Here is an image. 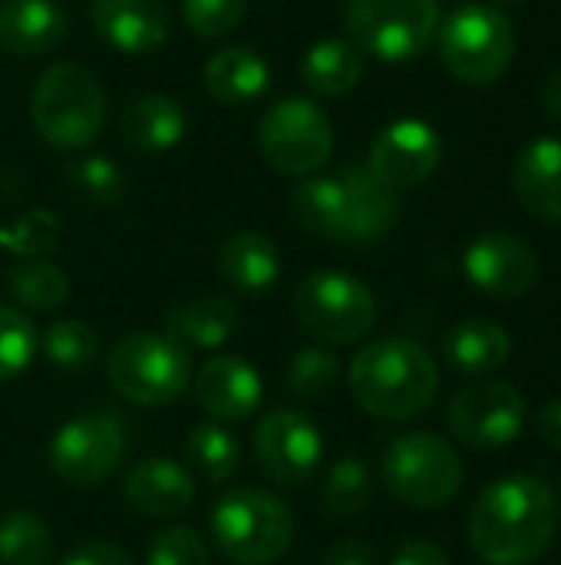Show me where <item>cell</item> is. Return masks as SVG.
Returning <instances> with one entry per match:
<instances>
[{"label": "cell", "mask_w": 561, "mask_h": 565, "mask_svg": "<svg viewBox=\"0 0 561 565\" xmlns=\"http://www.w3.org/2000/svg\"><path fill=\"white\" fill-rule=\"evenodd\" d=\"M374 500V473L360 457H341L331 463L324 487H321V503L331 516H360Z\"/></svg>", "instance_id": "1f68e13d"}, {"label": "cell", "mask_w": 561, "mask_h": 565, "mask_svg": "<svg viewBox=\"0 0 561 565\" xmlns=\"http://www.w3.org/2000/svg\"><path fill=\"white\" fill-rule=\"evenodd\" d=\"M337 381H341V361H337V354H331L321 344L301 348L288 361V371H284V391L301 401L331 394L337 387Z\"/></svg>", "instance_id": "836d02e7"}, {"label": "cell", "mask_w": 561, "mask_h": 565, "mask_svg": "<svg viewBox=\"0 0 561 565\" xmlns=\"http://www.w3.org/2000/svg\"><path fill=\"white\" fill-rule=\"evenodd\" d=\"M238 328V308L225 295H202L192 301H179L165 315V334L182 348L215 351Z\"/></svg>", "instance_id": "cb8c5ba5"}, {"label": "cell", "mask_w": 561, "mask_h": 565, "mask_svg": "<svg viewBox=\"0 0 561 565\" xmlns=\"http://www.w3.org/2000/svg\"><path fill=\"white\" fill-rule=\"evenodd\" d=\"M30 116L36 132L56 149L89 146L106 119V96L99 79L79 63H53L40 73L30 93Z\"/></svg>", "instance_id": "277c9868"}, {"label": "cell", "mask_w": 561, "mask_h": 565, "mask_svg": "<svg viewBox=\"0 0 561 565\" xmlns=\"http://www.w3.org/2000/svg\"><path fill=\"white\" fill-rule=\"evenodd\" d=\"M513 354V338L499 321L466 318L443 338L446 364L463 377H486L499 371Z\"/></svg>", "instance_id": "603a6c76"}, {"label": "cell", "mask_w": 561, "mask_h": 565, "mask_svg": "<svg viewBox=\"0 0 561 565\" xmlns=\"http://www.w3.org/2000/svg\"><path fill=\"white\" fill-rule=\"evenodd\" d=\"M390 565H450V556L433 540H410L393 553Z\"/></svg>", "instance_id": "b9f144b4"}, {"label": "cell", "mask_w": 561, "mask_h": 565, "mask_svg": "<svg viewBox=\"0 0 561 565\" xmlns=\"http://www.w3.org/2000/svg\"><path fill=\"white\" fill-rule=\"evenodd\" d=\"M66 13L56 0H3L0 50L13 56H40L66 40Z\"/></svg>", "instance_id": "d6986e66"}, {"label": "cell", "mask_w": 561, "mask_h": 565, "mask_svg": "<svg viewBox=\"0 0 561 565\" xmlns=\"http://www.w3.org/2000/svg\"><path fill=\"white\" fill-rule=\"evenodd\" d=\"M248 0H182V13L188 30L198 36H222L231 33L245 17Z\"/></svg>", "instance_id": "f35d334b"}, {"label": "cell", "mask_w": 561, "mask_h": 565, "mask_svg": "<svg viewBox=\"0 0 561 565\" xmlns=\"http://www.w3.org/2000/svg\"><path fill=\"white\" fill-rule=\"evenodd\" d=\"M350 40L387 63L417 60L440 33L436 0H347Z\"/></svg>", "instance_id": "9c48e42d"}, {"label": "cell", "mask_w": 561, "mask_h": 565, "mask_svg": "<svg viewBox=\"0 0 561 565\" xmlns=\"http://www.w3.org/2000/svg\"><path fill=\"white\" fill-rule=\"evenodd\" d=\"M7 288L13 301L26 311H53L69 298V281L60 265L43 258H23L7 271Z\"/></svg>", "instance_id": "f546056e"}, {"label": "cell", "mask_w": 561, "mask_h": 565, "mask_svg": "<svg viewBox=\"0 0 561 565\" xmlns=\"http://www.w3.org/2000/svg\"><path fill=\"white\" fill-rule=\"evenodd\" d=\"M291 308L298 324L321 344H354L377 321V301L370 288L337 268L301 278Z\"/></svg>", "instance_id": "ba28073f"}, {"label": "cell", "mask_w": 561, "mask_h": 565, "mask_svg": "<svg viewBox=\"0 0 561 565\" xmlns=\"http://www.w3.org/2000/svg\"><path fill=\"white\" fill-rule=\"evenodd\" d=\"M440 56L446 70L470 86H489L506 76L516 56V30L493 3H466L440 23Z\"/></svg>", "instance_id": "52a82bcc"}, {"label": "cell", "mask_w": 561, "mask_h": 565, "mask_svg": "<svg viewBox=\"0 0 561 565\" xmlns=\"http://www.w3.org/2000/svg\"><path fill=\"white\" fill-rule=\"evenodd\" d=\"M321 565H377V553L370 543L350 536V540H337L327 553Z\"/></svg>", "instance_id": "60d3db41"}, {"label": "cell", "mask_w": 561, "mask_h": 565, "mask_svg": "<svg viewBox=\"0 0 561 565\" xmlns=\"http://www.w3.org/2000/svg\"><path fill=\"white\" fill-rule=\"evenodd\" d=\"M198 404L222 424H238L258 414L265 387L258 371L235 354H212L195 374Z\"/></svg>", "instance_id": "2e32d148"}, {"label": "cell", "mask_w": 561, "mask_h": 565, "mask_svg": "<svg viewBox=\"0 0 561 565\" xmlns=\"http://www.w3.org/2000/svg\"><path fill=\"white\" fill-rule=\"evenodd\" d=\"M122 497L145 520H179L195 503V480L172 457H145L126 473Z\"/></svg>", "instance_id": "e0dca14e"}, {"label": "cell", "mask_w": 561, "mask_h": 565, "mask_svg": "<svg viewBox=\"0 0 561 565\" xmlns=\"http://www.w3.org/2000/svg\"><path fill=\"white\" fill-rule=\"evenodd\" d=\"M255 460L268 480L278 487H301L308 483L324 457V437L317 424L294 411V407H278L268 411L258 427H255Z\"/></svg>", "instance_id": "4fadbf2b"}, {"label": "cell", "mask_w": 561, "mask_h": 565, "mask_svg": "<svg viewBox=\"0 0 561 565\" xmlns=\"http://www.w3.org/2000/svg\"><path fill=\"white\" fill-rule=\"evenodd\" d=\"M463 271L473 288L489 298H522L539 281L536 252L513 232H483L463 255Z\"/></svg>", "instance_id": "5bb4252c"}, {"label": "cell", "mask_w": 561, "mask_h": 565, "mask_svg": "<svg viewBox=\"0 0 561 565\" xmlns=\"http://www.w3.org/2000/svg\"><path fill=\"white\" fill-rule=\"evenodd\" d=\"M60 565H132L129 553L116 543H106V540H89V543H79L73 553H66Z\"/></svg>", "instance_id": "ab89813d"}, {"label": "cell", "mask_w": 561, "mask_h": 565, "mask_svg": "<svg viewBox=\"0 0 561 565\" xmlns=\"http://www.w3.org/2000/svg\"><path fill=\"white\" fill-rule=\"evenodd\" d=\"M539 437L561 454V397L559 401H549L542 411H539Z\"/></svg>", "instance_id": "7bdbcfd3"}, {"label": "cell", "mask_w": 561, "mask_h": 565, "mask_svg": "<svg viewBox=\"0 0 561 565\" xmlns=\"http://www.w3.org/2000/svg\"><path fill=\"white\" fill-rule=\"evenodd\" d=\"M122 139L139 152H169L185 136V109L162 93L132 99L119 119Z\"/></svg>", "instance_id": "484cf974"}, {"label": "cell", "mask_w": 561, "mask_h": 565, "mask_svg": "<svg viewBox=\"0 0 561 565\" xmlns=\"http://www.w3.org/2000/svg\"><path fill=\"white\" fill-rule=\"evenodd\" d=\"M215 550L235 565H268L294 543L291 507L258 487L225 490L208 513Z\"/></svg>", "instance_id": "3957f363"}, {"label": "cell", "mask_w": 561, "mask_h": 565, "mask_svg": "<svg viewBox=\"0 0 561 565\" xmlns=\"http://www.w3.org/2000/svg\"><path fill=\"white\" fill-rule=\"evenodd\" d=\"M364 76V50L354 40L331 36L314 43L301 60V79L321 96H344Z\"/></svg>", "instance_id": "83f0119b"}, {"label": "cell", "mask_w": 561, "mask_h": 565, "mask_svg": "<svg viewBox=\"0 0 561 565\" xmlns=\"http://www.w3.org/2000/svg\"><path fill=\"white\" fill-rule=\"evenodd\" d=\"M440 391L433 354L407 338L364 344L350 361V394L357 407L387 424H407L430 411Z\"/></svg>", "instance_id": "7a4b0ae2"}, {"label": "cell", "mask_w": 561, "mask_h": 565, "mask_svg": "<svg viewBox=\"0 0 561 565\" xmlns=\"http://www.w3.org/2000/svg\"><path fill=\"white\" fill-rule=\"evenodd\" d=\"M559 520V500L539 477H503L473 503L470 546L486 565H532L549 553Z\"/></svg>", "instance_id": "6da1fadb"}, {"label": "cell", "mask_w": 561, "mask_h": 565, "mask_svg": "<svg viewBox=\"0 0 561 565\" xmlns=\"http://www.w3.org/2000/svg\"><path fill=\"white\" fill-rule=\"evenodd\" d=\"M145 565H212L205 540L188 526H169L149 543Z\"/></svg>", "instance_id": "74e56055"}, {"label": "cell", "mask_w": 561, "mask_h": 565, "mask_svg": "<svg viewBox=\"0 0 561 565\" xmlns=\"http://www.w3.org/2000/svg\"><path fill=\"white\" fill-rule=\"evenodd\" d=\"M499 3H519V0H499Z\"/></svg>", "instance_id": "f6af8a7d"}, {"label": "cell", "mask_w": 561, "mask_h": 565, "mask_svg": "<svg viewBox=\"0 0 561 565\" xmlns=\"http://www.w3.org/2000/svg\"><path fill=\"white\" fill-rule=\"evenodd\" d=\"M169 7L162 0H93L96 33L119 53H152L169 40Z\"/></svg>", "instance_id": "ac0fdd59"}, {"label": "cell", "mask_w": 561, "mask_h": 565, "mask_svg": "<svg viewBox=\"0 0 561 565\" xmlns=\"http://www.w3.org/2000/svg\"><path fill=\"white\" fill-rule=\"evenodd\" d=\"M126 447V424L116 414H79L53 434L46 463L60 483L89 490L119 470Z\"/></svg>", "instance_id": "30bf717a"}, {"label": "cell", "mask_w": 561, "mask_h": 565, "mask_svg": "<svg viewBox=\"0 0 561 565\" xmlns=\"http://www.w3.org/2000/svg\"><path fill=\"white\" fill-rule=\"evenodd\" d=\"M513 185L526 212L561 225V139L529 142L513 166Z\"/></svg>", "instance_id": "ffe728a7"}, {"label": "cell", "mask_w": 561, "mask_h": 565, "mask_svg": "<svg viewBox=\"0 0 561 565\" xmlns=\"http://www.w3.org/2000/svg\"><path fill=\"white\" fill-rule=\"evenodd\" d=\"M106 377L122 401L139 407H165L188 391L192 358L169 334L136 331L109 351Z\"/></svg>", "instance_id": "5b68a950"}, {"label": "cell", "mask_w": 561, "mask_h": 565, "mask_svg": "<svg viewBox=\"0 0 561 565\" xmlns=\"http://www.w3.org/2000/svg\"><path fill=\"white\" fill-rule=\"evenodd\" d=\"M36 328L33 321L10 305H0V384L20 377L36 358Z\"/></svg>", "instance_id": "d590c367"}, {"label": "cell", "mask_w": 561, "mask_h": 565, "mask_svg": "<svg viewBox=\"0 0 561 565\" xmlns=\"http://www.w3.org/2000/svg\"><path fill=\"white\" fill-rule=\"evenodd\" d=\"M185 460L208 483H228L238 470L241 444L225 424L205 420V424H195L192 434L185 437Z\"/></svg>", "instance_id": "f1b7e54d"}, {"label": "cell", "mask_w": 561, "mask_h": 565, "mask_svg": "<svg viewBox=\"0 0 561 565\" xmlns=\"http://www.w3.org/2000/svg\"><path fill=\"white\" fill-rule=\"evenodd\" d=\"M443 159V139L423 119H397L370 146L367 169L390 189L423 185Z\"/></svg>", "instance_id": "9a60e30c"}, {"label": "cell", "mask_w": 561, "mask_h": 565, "mask_svg": "<svg viewBox=\"0 0 561 565\" xmlns=\"http://www.w3.org/2000/svg\"><path fill=\"white\" fill-rule=\"evenodd\" d=\"M0 245L20 258H43L60 245V218L46 209H33L0 228Z\"/></svg>", "instance_id": "8d00e7d4"}, {"label": "cell", "mask_w": 561, "mask_h": 565, "mask_svg": "<svg viewBox=\"0 0 561 565\" xmlns=\"http://www.w3.org/2000/svg\"><path fill=\"white\" fill-rule=\"evenodd\" d=\"M258 146L271 169L284 175H311L327 162L334 149V129L314 99L284 96L265 113Z\"/></svg>", "instance_id": "8fae6325"}, {"label": "cell", "mask_w": 561, "mask_h": 565, "mask_svg": "<svg viewBox=\"0 0 561 565\" xmlns=\"http://www.w3.org/2000/svg\"><path fill=\"white\" fill-rule=\"evenodd\" d=\"M526 424V401L506 381H473L466 384L450 411V434L473 450H499L519 437Z\"/></svg>", "instance_id": "7c38bea8"}, {"label": "cell", "mask_w": 561, "mask_h": 565, "mask_svg": "<svg viewBox=\"0 0 561 565\" xmlns=\"http://www.w3.org/2000/svg\"><path fill=\"white\" fill-rule=\"evenodd\" d=\"M66 185L76 199L89 202V205H116L122 199L126 179L119 172V166L106 156H86L66 166Z\"/></svg>", "instance_id": "e575fe53"}, {"label": "cell", "mask_w": 561, "mask_h": 565, "mask_svg": "<svg viewBox=\"0 0 561 565\" xmlns=\"http://www.w3.org/2000/svg\"><path fill=\"white\" fill-rule=\"evenodd\" d=\"M53 533L33 510H10L0 520V565H50Z\"/></svg>", "instance_id": "4dcf8cb0"}, {"label": "cell", "mask_w": 561, "mask_h": 565, "mask_svg": "<svg viewBox=\"0 0 561 565\" xmlns=\"http://www.w3.org/2000/svg\"><path fill=\"white\" fill-rule=\"evenodd\" d=\"M222 278L241 295H265L281 278V252L261 232H235L218 248Z\"/></svg>", "instance_id": "7402d4cb"}, {"label": "cell", "mask_w": 561, "mask_h": 565, "mask_svg": "<svg viewBox=\"0 0 561 565\" xmlns=\"http://www.w3.org/2000/svg\"><path fill=\"white\" fill-rule=\"evenodd\" d=\"M291 215L314 235L350 242V218H347V199L337 182V175H308L291 189Z\"/></svg>", "instance_id": "4316f807"}, {"label": "cell", "mask_w": 561, "mask_h": 565, "mask_svg": "<svg viewBox=\"0 0 561 565\" xmlns=\"http://www.w3.org/2000/svg\"><path fill=\"white\" fill-rule=\"evenodd\" d=\"M384 487L413 510H440L463 490L466 470L460 454L430 430L400 434L380 460Z\"/></svg>", "instance_id": "8992f818"}, {"label": "cell", "mask_w": 561, "mask_h": 565, "mask_svg": "<svg viewBox=\"0 0 561 565\" xmlns=\"http://www.w3.org/2000/svg\"><path fill=\"white\" fill-rule=\"evenodd\" d=\"M40 348H43L46 364L73 374V371H86L96 361V354H99V334H96L93 324H86L79 318H63V321H53L43 331Z\"/></svg>", "instance_id": "d6a6232c"}, {"label": "cell", "mask_w": 561, "mask_h": 565, "mask_svg": "<svg viewBox=\"0 0 561 565\" xmlns=\"http://www.w3.org/2000/svg\"><path fill=\"white\" fill-rule=\"evenodd\" d=\"M542 109L561 122V66L559 70H552L549 76H546V83H542Z\"/></svg>", "instance_id": "ee69618b"}, {"label": "cell", "mask_w": 561, "mask_h": 565, "mask_svg": "<svg viewBox=\"0 0 561 565\" xmlns=\"http://www.w3.org/2000/svg\"><path fill=\"white\" fill-rule=\"evenodd\" d=\"M205 89L222 106H248L271 86V66L251 46H225L205 63Z\"/></svg>", "instance_id": "d4e9b609"}, {"label": "cell", "mask_w": 561, "mask_h": 565, "mask_svg": "<svg viewBox=\"0 0 561 565\" xmlns=\"http://www.w3.org/2000/svg\"><path fill=\"white\" fill-rule=\"evenodd\" d=\"M337 182L347 199V218H350V242H370L387 235L400 218V199L397 189L384 185L367 166H344L337 172Z\"/></svg>", "instance_id": "44dd1931"}]
</instances>
